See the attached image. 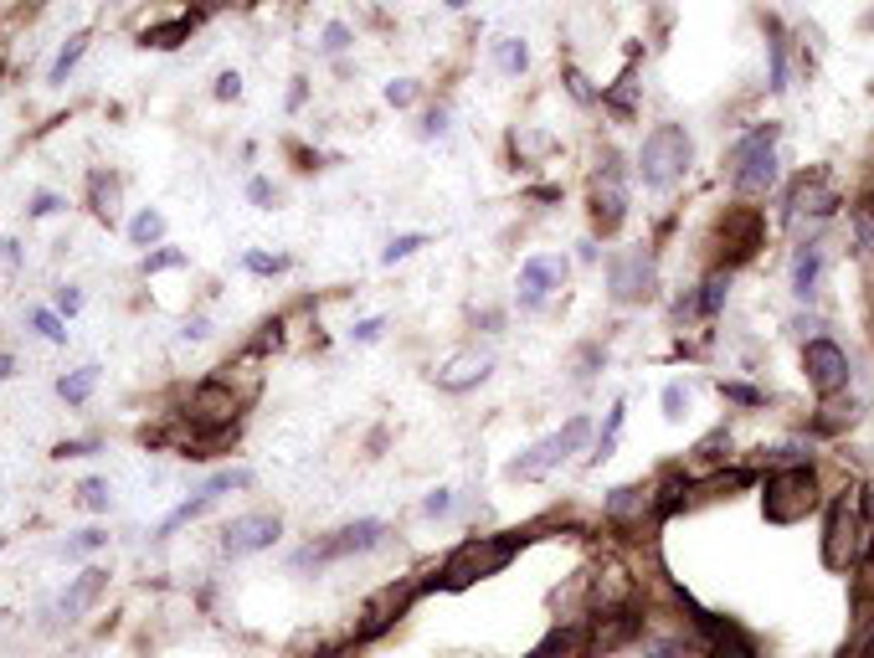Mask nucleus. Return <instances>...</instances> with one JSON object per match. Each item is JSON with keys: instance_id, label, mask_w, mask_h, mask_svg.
<instances>
[{"instance_id": "7c9ffc66", "label": "nucleus", "mask_w": 874, "mask_h": 658, "mask_svg": "<svg viewBox=\"0 0 874 658\" xmlns=\"http://www.w3.org/2000/svg\"><path fill=\"white\" fill-rule=\"evenodd\" d=\"M572 648H576V633H551L530 658H572Z\"/></svg>"}, {"instance_id": "f257e3e1", "label": "nucleus", "mask_w": 874, "mask_h": 658, "mask_svg": "<svg viewBox=\"0 0 874 658\" xmlns=\"http://www.w3.org/2000/svg\"><path fill=\"white\" fill-rule=\"evenodd\" d=\"M520 535H473L453 551V556L442 561V572H437V587L448 591H463L473 581H484V576H499L509 561L520 556Z\"/></svg>"}, {"instance_id": "9d476101", "label": "nucleus", "mask_w": 874, "mask_h": 658, "mask_svg": "<svg viewBox=\"0 0 874 658\" xmlns=\"http://www.w3.org/2000/svg\"><path fill=\"white\" fill-rule=\"evenodd\" d=\"M803 376L807 386L818 391V396H839L843 386H849V355H843V345H833V339H807L803 350Z\"/></svg>"}, {"instance_id": "09e8293b", "label": "nucleus", "mask_w": 874, "mask_h": 658, "mask_svg": "<svg viewBox=\"0 0 874 658\" xmlns=\"http://www.w3.org/2000/svg\"><path fill=\"white\" fill-rule=\"evenodd\" d=\"M185 335H191V339H206V335H211V324H206V320H191V324H185Z\"/></svg>"}, {"instance_id": "9b49d317", "label": "nucleus", "mask_w": 874, "mask_h": 658, "mask_svg": "<svg viewBox=\"0 0 874 658\" xmlns=\"http://www.w3.org/2000/svg\"><path fill=\"white\" fill-rule=\"evenodd\" d=\"M654 257L648 253H618L607 263V288H612V299L618 304H643V299H654Z\"/></svg>"}, {"instance_id": "6e6552de", "label": "nucleus", "mask_w": 874, "mask_h": 658, "mask_svg": "<svg viewBox=\"0 0 874 658\" xmlns=\"http://www.w3.org/2000/svg\"><path fill=\"white\" fill-rule=\"evenodd\" d=\"M628 221V181H622V160L612 150L602 154V170L591 181V227L602 236H612Z\"/></svg>"}, {"instance_id": "de8ad7c7", "label": "nucleus", "mask_w": 874, "mask_h": 658, "mask_svg": "<svg viewBox=\"0 0 874 658\" xmlns=\"http://www.w3.org/2000/svg\"><path fill=\"white\" fill-rule=\"evenodd\" d=\"M57 211V196H36L32 201V217H51Z\"/></svg>"}, {"instance_id": "a878e982", "label": "nucleus", "mask_w": 874, "mask_h": 658, "mask_svg": "<svg viewBox=\"0 0 874 658\" xmlns=\"http://www.w3.org/2000/svg\"><path fill=\"white\" fill-rule=\"evenodd\" d=\"M427 247V232H402L387 242V253H381V263H406L412 253H422Z\"/></svg>"}, {"instance_id": "49530a36", "label": "nucleus", "mask_w": 874, "mask_h": 658, "mask_svg": "<svg viewBox=\"0 0 874 658\" xmlns=\"http://www.w3.org/2000/svg\"><path fill=\"white\" fill-rule=\"evenodd\" d=\"M725 396H731V402H746V406H757V402H761L751 386H725Z\"/></svg>"}, {"instance_id": "4be33fe9", "label": "nucleus", "mask_w": 874, "mask_h": 658, "mask_svg": "<svg viewBox=\"0 0 874 658\" xmlns=\"http://www.w3.org/2000/svg\"><path fill=\"white\" fill-rule=\"evenodd\" d=\"M93 386H99V366H83V371H72V376L57 381V396H62L68 406H83L88 396H93Z\"/></svg>"}, {"instance_id": "c756f323", "label": "nucleus", "mask_w": 874, "mask_h": 658, "mask_svg": "<svg viewBox=\"0 0 874 658\" xmlns=\"http://www.w3.org/2000/svg\"><path fill=\"white\" fill-rule=\"evenodd\" d=\"M685 412H690V391L679 386V381H669V386H664V417H669V423H679Z\"/></svg>"}, {"instance_id": "dca6fc26", "label": "nucleus", "mask_w": 874, "mask_h": 658, "mask_svg": "<svg viewBox=\"0 0 874 658\" xmlns=\"http://www.w3.org/2000/svg\"><path fill=\"white\" fill-rule=\"evenodd\" d=\"M406 602H412V587H387L376 602L366 608V623H360V638H376V633H387L396 617L406 612Z\"/></svg>"}, {"instance_id": "423d86ee", "label": "nucleus", "mask_w": 874, "mask_h": 658, "mask_svg": "<svg viewBox=\"0 0 874 658\" xmlns=\"http://www.w3.org/2000/svg\"><path fill=\"white\" fill-rule=\"evenodd\" d=\"M587 438H591V423L587 417H572L561 432L540 438L536 448H525V453L509 463V478H545V473H555L572 453H582V442Z\"/></svg>"}, {"instance_id": "c9c22d12", "label": "nucleus", "mask_w": 874, "mask_h": 658, "mask_svg": "<svg viewBox=\"0 0 874 658\" xmlns=\"http://www.w3.org/2000/svg\"><path fill=\"white\" fill-rule=\"evenodd\" d=\"M448 509H453V494H448V489H433L427 499H422V515H427V520H437V515H448Z\"/></svg>"}, {"instance_id": "a18cd8bd", "label": "nucleus", "mask_w": 874, "mask_h": 658, "mask_svg": "<svg viewBox=\"0 0 874 658\" xmlns=\"http://www.w3.org/2000/svg\"><path fill=\"white\" fill-rule=\"evenodd\" d=\"M248 196H253L257 206H273V201H278V191H273L268 181H253V186H248Z\"/></svg>"}, {"instance_id": "39448f33", "label": "nucleus", "mask_w": 874, "mask_h": 658, "mask_svg": "<svg viewBox=\"0 0 874 658\" xmlns=\"http://www.w3.org/2000/svg\"><path fill=\"white\" fill-rule=\"evenodd\" d=\"M237 412H242V396H237L227 381H202L185 402V423L196 432V442H217L221 432H232Z\"/></svg>"}, {"instance_id": "393cba45", "label": "nucleus", "mask_w": 874, "mask_h": 658, "mask_svg": "<svg viewBox=\"0 0 874 658\" xmlns=\"http://www.w3.org/2000/svg\"><path fill=\"white\" fill-rule=\"evenodd\" d=\"M494 57H499V72H509V78L530 68V47H525L520 36H505V42L494 47Z\"/></svg>"}, {"instance_id": "ddd939ff", "label": "nucleus", "mask_w": 874, "mask_h": 658, "mask_svg": "<svg viewBox=\"0 0 874 658\" xmlns=\"http://www.w3.org/2000/svg\"><path fill=\"white\" fill-rule=\"evenodd\" d=\"M787 211H792V221L839 211V186H833V175H828V170H803L797 186H792V196H787Z\"/></svg>"}, {"instance_id": "72a5a7b5", "label": "nucleus", "mask_w": 874, "mask_h": 658, "mask_svg": "<svg viewBox=\"0 0 874 658\" xmlns=\"http://www.w3.org/2000/svg\"><path fill=\"white\" fill-rule=\"evenodd\" d=\"M422 139H437V135H448V108H427V114H422Z\"/></svg>"}, {"instance_id": "cd10ccee", "label": "nucleus", "mask_w": 874, "mask_h": 658, "mask_svg": "<svg viewBox=\"0 0 874 658\" xmlns=\"http://www.w3.org/2000/svg\"><path fill=\"white\" fill-rule=\"evenodd\" d=\"M191 32V21H170V26H150L145 47H181V36Z\"/></svg>"}, {"instance_id": "2eb2a0df", "label": "nucleus", "mask_w": 874, "mask_h": 658, "mask_svg": "<svg viewBox=\"0 0 874 658\" xmlns=\"http://www.w3.org/2000/svg\"><path fill=\"white\" fill-rule=\"evenodd\" d=\"M721 242L731 247V253H725V263H740V257H751V253L761 247V217L751 211V206H736V211H725Z\"/></svg>"}, {"instance_id": "f03ea898", "label": "nucleus", "mask_w": 874, "mask_h": 658, "mask_svg": "<svg viewBox=\"0 0 874 658\" xmlns=\"http://www.w3.org/2000/svg\"><path fill=\"white\" fill-rule=\"evenodd\" d=\"M694 160V139L685 124H654L639 145V175L648 191H669L685 181V170Z\"/></svg>"}, {"instance_id": "b1692460", "label": "nucleus", "mask_w": 874, "mask_h": 658, "mask_svg": "<svg viewBox=\"0 0 874 658\" xmlns=\"http://www.w3.org/2000/svg\"><path fill=\"white\" fill-rule=\"evenodd\" d=\"M725 293H731V278H725V273H710L705 284H700V299H694V309H700V314H721Z\"/></svg>"}, {"instance_id": "bb28decb", "label": "nucleus", "mask_w": 874, "mask_h": 658, "mask_svg": "<svg viewBox=\"0 0 874 658\" xmlns=\"http://www.w3.org/2000/svg\"><path fill=\"white\" fill-rule=\"evenodd\" d=\"M88 51V36H72L68 47L57 51V62H51V83H68V72L78 68V57Z\"/></svg>"}, {"instance_id": "f3484780", "label": "nucleus", "mask_w": 874, "mask_h": 658, "mask_svg": "<svg viewBox=\"0 0 874 658\" xmlns=\"http://www.w3.org/2000/svg\"><path fill=\"white\" fill-rule=\"evenodd\" d=\"M818 284H824V247L807 242V247H797V257H792V293H797V299H813Z\"/></svg>"}, {"instance_id": "8fccbe9b", "label": "nucleus", "mask_w": 874, "mask_h": 658, "mask_svg": "<svg viewBox=\"0 0 874 658\" xmlns=\"http://www.w3.org/2000/svg\"><path fill=\"white\" fill-rule=\"evenodd\" d=\"M11 371H16V360H11V355H0V381H5Z\"/></svg>"}, {"instance_id": "37998d69", "label": "nucleus", "mask_w": 874, "mask_h": 658, "mask_svg": "<svg viewBox=\"0 0 874 658\" xmlns=\"http://www.w3.org/2000/svg\"><path fill=\"white\" fill-rule=\"evenodd\" d=\"M57 309H62V314H78V309H83V293H78V288H62V293H57Z\"/></svg>"}, {"instance_id": "1a4fd4ad", "label": "nucleus", "mask_w": 874, "mask_h": 658, "mask_svg": "<svg viewBox=\"0 0 874 658\" xmlns=\"http://www.w3.org/2000/svg\"><path fill=\"white\" fill-rule=\"evenodd\" d=\"M284 535V520L268 515V509H253V515H237V520L221 524V556H257V551H268L273 541Z\"/></svg>"}, {"instance_id": "4468645a", "label": "nucleus", "mask_w": 874, "mask_h": 658, "mask_svg": "<svg viewBox=\"0 0 874 658\" xmlns=\"http://www.w3.org/2000/svg\"><path fill=\"white\" fill-rule=\"evenodd\" d=\"M566 278V257H530L520 268V309H540Z\"/></svg>"}, {"instance_id": "a211bd4d", "label": "nucleus", "mask_w": 874, "mask_h": 658, "mask_svg": "<svg viewBox=\"0 0 874 658\" xmlns=\"http://www.w3.org/2000/svg\"><path fill=\"white\" fill-rule=\"evenodd\" d=\"M103 591H108V572H99V566H88V572L78 576V581H72L68 591H62V612H68V617H83V612L93 608V602H99Z\"/></svg>"}, {"instance_id": "3c124183", "label": "nucleus", "mask_w": 874, "mask_h": 658, "mask_svg": "<svg viewBox=\"0 0 874 658\" xmlns=\"http://www.w3.org/2000/svg\"><path fill=\"white\" fill-rule=\"evenodd\" d=\"M442 5H448V11H463V5H473V0H442Z\"/></svg>"}, {"instance_id": "473e14b6", "label": "nucleus", "mask_w": 874, "mask_h": 658, "mask_svg": "<svg viewBox=\"0 0 874 658\" xmlns=\"http://www.w3.org/2000/svg\"><path fill=\"white\" fill-rule=\"evenodd\" d=\"M345 47H350V26H345V21H330V26H324V51L340 57Z\"/></svg>"}, {"instance_id": "5701e85b", "label": "nucleus", "mask_w": 874, "mask_h": 658, "mask_svg": "<svg viewBox=\"0 0 874 658\" xmlns=\"http://www.w3.org/2000/svg\"><path fill=\"white\" fill-rule=\"evenodd\" d=\"M160 236H165V217L145 206V211H139V217L129 221V242H135V247H154Z\"/></svg>"}, {"instance_id": "5fc2aeb1", "label": "nucleus", "mask_w": 874, "mask_h": 658, "mask_svg": "<svg viewBox=\"0 0 874 658\" xmlns=\"http://www.w3.org/2000/svg\"><path fill=\"white\" fill-rule=\"evenodd\" d=\"M26 5H42V0H26Z\"/></svg>"}, {"instance_id": "2f4dec72", "label": "nucleus", "mask_w": 874, "mask_h": 658, "mask_svg": "<svg viewBox=\"0 0 874 658\" xmlns=\"http://www.w3.org/2000/svg\"><path fill=\"white\" fill-rule=\"evenodd\" d=\"M32 324H36V330H42V335L51 339V345H62V339H68V330H62V320H57L51 309H32Z\"/></svg>"}, {"instance_id": "7ed1b4c3", "label": "nucleus", "mask_w": 874, "mask_h": 658, "mask_svg": "<svg viewBox=\"0 0 874 658\" xmlns=\"http://www.w3.org/2000/svg\"><path fill=\"white\" fill-rule=\"evenodd\" d=\"M761 505H767V520L772 524L807 520V515L818 509V478H813V469H803V463L777 469L772 478H767V489H761Z\"/></svg>"}, {"instance_id": "f704fd0d", "label": "nucleus", "mask_w": 874, "mask_h": 658, "mask_svg": "<svg viewBox=\"0 0 874 658\" xmlns=\"http://www.w3.org/2000/svg\"><path fill=\"white\" fill-rule=\"evenodd\" d=\"M412 99H417V83H412V78H396V83H387V103H391V108H406Z\"/></svg>"}, {"instance_id": "6ab92c4d", "label": "nucleus", "mask_w": 874, "mask_h": 658, "mask_svg": "<svg viewBox=\"0 0 874 658\" xmlns=\"http://www.w3.org/2000/svg\"><path fill=\"white\" fill-rule=\"evenodd\" d=\"M488 376V355H458L448 371H437V386L442 391H469V386H479Z\"/></svg>"}, {"instance_id": "c03bdc74", "label": "nucleus", "mask_w": 874, "mask_h": 658, "mask_svg": "<svg viewBox=\"0 0 874 658\" xmlns=\"http://www.w3.org/2000/svg\"><path fill=\"white\" fill-rule=\"evenodd\" d=\"M237 93H242V78H237V72H221V78H217V99H237Z\"/></svg>"}, {"instance_id": "58836bf2", "label": "nucleus", "mask_w": 874, "mask_h": 658, "mask_svg": "<svg viewBox=\"0 0 874 658\" xmlns=\"http://www.w3.org/2000/svg\"><path fill=\"white\" fill-rule=\"evenodd\" d=\"M83 505L88 509H108V484H103V478H88V484H83Z\"/></svg>"}, {"instance_id": "412c9836", "label": "nucleus", "mask_w": 874, "mask_h": 658, "mask_svg": "<svg viewBox=\"0 0 874 658\" xmlns=\"http://www.w3.org/2000/svg\"><path fill=\"white\" fill-rule=\"evenodd\" d=\"M217 499H221V494H217V489H211V484H206V489H202V494H196V499H185V505H181V509H170L165 520H160V535H175V530H181V524H191V520H202V515H206V509H211V505H217Z\"/></svg>"}, {"instance_id": "864d4df0", "label": "nucleus", "mask_w": 874, "mask_h": 658, "mask_svg": "<svg viewBox=\"0 0 874 658\" xmlns=\"http://www.w3.org/2000/svg\"><path fill=\"white\" fill-rule=\"evenodd\" d=\"M870 566H874V530H870Z\"/></svg>"}, {"instance_id": "4c0bfd02", "label": "nucleus", "mask_w": 874, "mask_h": 658, "mask_svg": "<svg viewBox=\"0 0 874 658\" xmlns=\"http://www.w3.org/2000/svg\"><path fill=\"white\" fill-rule=\"evenodd\" d=\"M103 541H108V535H103V530H83V535H78V541H68V556H88V551H99Z\"/></svg>"}, {"instance_id": "aec40b11", "label": "nucleus", "mask_w": 874, "mask_h": 658, "mask_svg": "<svg viewBox=\"0 0 874 658\" xmlns=\"http://www.w3.org/2000/svg\"><path fill=\"white\" fill-rule=\"evenodd\" d=\"M767 57H772V93H787V32H782V21L767 16Z\"/></svg>"}, {"instance_id": "f8f14e48", "label": "nucleus", "mask_w": 874, "mask_h": 658, "mask_svg": "<svg viewBox=\"0 0 874 658\" xmlns=\"http://www.w3.org/2000/svg\"><path fill=\"white\" fill-rule=\"evenodd\" d=\"M859 556V505L839 499L828 509V530H824V566L828 572H849Z\"/></svg>"}, {"instance_id": "a19ab883", "label": "nucleus", "mask_w": 874, "mask_h": 658, "mask_svg": "<svg viewBox=\"0 0 874 658\" xmlns=\"http://www.w3.org/2000/svg\"><path fill=\"white\" fill-rule=\"evenodd\" d=\"M607 103H612L618 114H633V78H622V83L612 88V99H607Z\"/></svg>"}, {"instance_id": "20e7f679", "label": "nucleus", "mask_w": 874, "mask_h": 658, "mask_svg": "<svg viewBox=\"0 0 874 658\" xmlns=\"http://www.w3.org/2000/svg\"><path fill=\"white\" fill-rule=\"evenodd\" d=\"M777 181V124H761L731 150V186L740 196H757V191H772Z\"/></svg>"}, {"instance_id": "ea45409f", "label": "nucleus", "mask_w": 874, "mask_h": 658, "mask_svg": "<svg viewBox=\"0 0 874 658\" xmlns=\"http://www.w3.org/2000/svg\"><path fill=\"white\" fill-rule=\"evenodd\" d=\"M248 268L253 273H284L288 257H268V253H248Z\"/></svg>"}, {"instance_id": "79ce46f5", "label": "nucleus", "mask_w": 874, "mask_h": 658, "mask_svg": "<svg viewBox=\"0 0 874 658\" xmlns=\"http://www.w3.org/2000/svg\"><path fill=\"white\" fill-rule=\"evenodd\" d=\"M381 330H387V320H360V324H355V339L370 345V339H381Z\"/></svg>"}, {"instance_id": "c85d7f7f", "label": "nucleus", "mask_w": 874, "mask_h": 658, "mask_svg": "<svg viewBox=\"0 0 874 658\" xmlns=\"http://www.w3.org/2000/svg\"><path fill=\"white\" fill-rule=\"evenodd\" d=\"M622 417H628V406H612V412H607V427H602V438H597V458H607L612 453V442H618V432H622Z\"/></svg>"}, {"instance_id": "0eeeda50", "label": "nucleus", "mask_w": 874, "mask_h": 658, "mask_svg": "<svg viewBox=\"0 0 874 658\" xmlns=\"http://www.w3.org/2000/svg\"><path fill=\"white\" fill-rule=\"evenodd\" d=\"M381 541H387V524L381 520H355V524H345V530H335V535H324V541L303 545L299 556H294V566H335V561L366 556V551H376Z\"/></svg>"}, {"instance_id": "e433bc0d", "label": "nucleus", "mask_w": 874, "mask_h": 658, "mask_svg": "<svg viewBox=\"0 0 874 658\" xmlns=\"http://www.w3.org/2000/svg\"><path fill=\"white\" fill-rule=\"evenodd\" d=\"M185 253H175V247H165V253H150L145 257V273H165V268H181Z\"/></svg>"}, {"instance_id": "603ef678", "label": "nucleus", "mask_w": 874, "mask_h": 658, "mask_svg": "<svg viewBox=\"0 0 874 658\" xmlns=\"http://www.w3.org/2000/svg\"><path fill=\"white\" fill-rule=\"evenodd\" d=\"M864 32H874V11H870V16H864Z\"/></svg>"}]
</instances>
